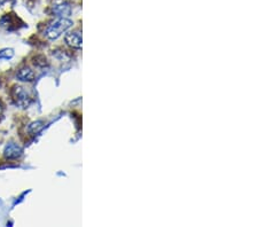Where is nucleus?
<instances>
[{"mask_svg":"<svg viewBox=\"0 0 258 227\" xmlns=\"http://www.w3.org/2000/svg\"><path fill=\"white\" fill-rule=\"evenodd\" d=\"M73 27V22L68 19L64 18H60L59 20L54 21L53 23L49 24L47 27L46 31H45V35L48 39H57L59 37L64 34V32Z\"/></svg>","mask_w":258,"mask_h":227,"instance_id":"f257e3e1","label":"nucleus"},{"mask_svg":"<svg viewBox=\"0 0 258 227\" xmlns=\"http://www.w3.org/2000/svg\"><path fill=\"white\" fill-rule=\"evenodd\" d=\"M12 97H13L14 102L21 108H27L31 103V97L21 86H14L13 91H12Z\"/></svg>","mask_w":258,"mask_h":227,"instance_id":"f03ea898","label":"nucleus"},{"mask_svg":"<svg viewBox=\"0 0 258 227\" xmlns=\"http://www.w3.org/2000/svg\"><path fill=\"white\" fill-rule=\"evenodd\" d=\"M22 154H23L22 148H21L18 143H14V142L8 143L5 147V150H4V155H5V158L10 160L19 159Z\"/></svg>","mask_w":258,"mask_h":227,"instance_id":"7ed1b4c3","label":"nucleus"},{"mask_svg":"<svg viewBox=\"0 0 258 227\" xmlns=\"http://www.w3.org/2000/svg\"><path fill=\"white\" fill-rule=\"evenodd\" d=\"M64 40L70 47H73V48H81L82 47L83 39H82V34L80 31L69 32V34L66 35Z\"/></svg>","mask_w":258,"mask_h":227,"instance_id":"20e7f679","label":"nucleus"},{"mask_svg":"<svg viewBox=\"0 0 258 227\" xmlns=\"http://www.w3.org/2000/svg\"><path fill=\"white\" fill-rule=\"evenodd\" d=\"M72 11H73L72 6L67 3L59 4V5H55L53 7V13L56 16H60V18H64V19L70 16V14H72Z\"/></svg>","mask_w":258,"mask_h":227,"instance_id":"39448f33","label":"nucleus"},{"mask_svg":"<svg viewBox=\"0 0 258 227\" xmlns=\"http://www.w3.org/2000/svg\"><path fill=\"white\" fill-rule=\"evenodd\" d=\"M18 78L22 82H32L35 81V72L30 68H22L18 72Z\"/></svg>","mask_w":258,"mask_h":227,"instance_id":"423d86ee","label":"nucleus"},{"mask_svg":"<svg viewBox=\"0 0 258 227\" xmlns=\"http://www.w3.org/2000/svg\"><path fill=\"white\" fill-rule=\"evenodd\" d=\"M44 126H45V123L43 121H36V122H33V123L30 124V125H29L28 131L30 132L31 134H37L44 129Z\"/></svg>","mask_w":258,"mask_h":227,"instance_id":"0eeeda50","label":"nucleus"},{"mask_svg":"<svg viewBox=\"0 0 258 227\" xmlns=\"http://www.w3.org/2000/svg\"><path fill=\"white\" fill-rule=\"evenodd\" d=\"M14 55L13 49H4V51L0 52V60L2 59H12Z\"/></svg>","mask_w":258,"mask_h":227,"instance_id":"6e6552de","label":"nucleus"},{"mask_svg":"<svg viewBox=\"0 0 258 227\" xmlns=\"http://www.w3.org/2000/svg\"><path fill=\"white\" fill-rule=\"evenodd\" d=\"M14 0H0V5H5V4H10L13 3Z\"/></svg>","mask_w":258,"mask_h":227,"instance_id":"1a4fd4ad","label":"nucleus"},{"mask_svg":"<svg viewBox=\"0 0 258 227\" xmlns=\"http://www.w3.org/2000/svg\"><path fill=\"white\" fill-rule=\"evenodd\" d=\"M2 113H3V106L0 105V114H2Z\"/></svg>","mask_w":258,"mask_h":227,"instance_id":"9d476101","label":"nucleus"}]
</instances>
